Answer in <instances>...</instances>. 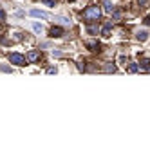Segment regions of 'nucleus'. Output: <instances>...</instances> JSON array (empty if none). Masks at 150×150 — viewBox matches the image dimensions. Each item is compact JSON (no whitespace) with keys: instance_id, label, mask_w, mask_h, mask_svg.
<instances>
[{"instance_id":"39448f33","label":"nucleus","mask_w":150,"mask_h":150,"mask_svg":"<svg viewBox=\"0 0 150 150\" xmlns=\"http://www.w3.org/2000/svg\"><path fill=\"white\" fill-rule=\"evenodd\" d=\"M62 35H63V29H62V27H52V29H51V36H52V38H60Z\"/></svg>"},{"instance_id":"7ed1b4c3","label":"nucleus","mask_w":150,"mask_h":150,"mask_svg":"<svg viewBox=\"0 0 150 150\" xmlns=\"http://www.w3.org/2000/svg\"><path fill=\"white\" fill-rule=\"evenodd\" d=\"M29 15H31V16H35V18H51V13H47V11H40V9H31Z\"/></svg>"},{"instance_id":"5701e85b","label":"nucleus","mask_w":150,"mask_h":150,"mask_svg":"<svg viewBox=\"0 0 150 150\" xmlns=\"http://www.w3.org/2000/svg\"><path fill=\"white\" fill-rule=\"evenodd\" d=\"M143 22H145V25H150V16H147L145 20H143Z\"/></svg>"},{"instance_id":"f8f14e48","label":"nucleus","mask_w":150,"mask_h":150,"mask_svg":"<svg viewBox=\"0 0 150 150\" xmlns=\"http://www.w3.org/2000/svg\"><path fill=\"white\" fill-rule=\"evenodd\" d=\"M138 71H139L138 63H130V65H128V72H138Z\"/></svg>"},{"instance_id":"412c9836","label":"nucleus","mask_w":150,"mask_h":150,"mask_svg":"<svg viewBox=\"0 0 150 150\" xmlns=\"http://www.w3.org/2000/svg\"><path fill=\"white\" fill-rule=\"evenodd\" d=\"M119 16H121V13L116 11V13H114V20H119Z\"/></svg>"},{"instance_id":"0eeeda50","label":"nucleus","mask_w":150,"mask_h":150,"mask_svg":"<svg viewBox=\"0 0 150 150\" xmlns=\"http://www.w3.org/2000/svg\"><path fill=\"white\" fill-rule=\"evenodd\" d=\"M136 38H138L139 42H145V40L148 38V33L147 31H138V33H136Z\"/></svg>"},{"instance_id":"2eb2a0df","label":"nucleus","mask_w":150,"mask_h":150,"mask_svg":"<svg viewBox=\"0 0 150 150\" xmlns=\"http://www.w3.org/2000/svg\"><path fill=\"white\" fill-rule=\"evenodd\" d=\"M0 71H4V72H11V67H7V65H0Z\"/></svg>"},{"instance_id":"6ab92c4d","label":"nucleus","mask_w":150,"mask_h":150,"mask_svg":"<svg viewBox=\"0 0 150 150\" xmlns=\"http://www.w3.org/2000/svg\"><path fill=\"white\" fill-rule=\"evenodd\" d=\"M87 31L91 33V35H94V33H96V27H92V25H91V27H87Z\"/></svg>"},{"instance_id":"423d86ee","label":"nucleus","mask_w":150,"mask_h":150,"mask_svg":"<svg viewBox=\"0 0 150 150\" xmlns=\"http://www.w3.org/2000/svg\"><path fill=\"white\" fill-rule=\"evenodd\" d=\"M110 29H112V20H110V22H107V24H105L103 31H101V35H103V36H110Z\"/></svg>"},{"instance_id":"aec40b11","label":"nucleus","mask_w":150,"mask_h":150,"mask_svg":"<svg viewBox=\"0 0 150 150\" xmlns=\"http://www.w3.org/2000/svg\"><path fill=\"white\" fill-rule=\"evenodd\" d=\"M147 2H148V0H138V4L141 5V7H145V5H147Z\"/></svg>"},{"instance_id":"ddd939ff","label":"nucleus","mask_w":150,"mask_h":150,"mask_svg":"<svg viewBox=\"0 0 150 150\" xmlns=\"http://www.w3.org/2000/svg\"><path fill=\"white\" fill-rule=\"evenodd\" d=\"M42 29H44V27L40 25V24H36V22L33 24V31H35V33H42Z\"/></svg>"},{"instance_id":"b1692460","label":"nucleus","mask_w":150,"mask_h":150,"mask_svg":"<svg viewBox=\"0 0 150 150\" xmlns=\"http://www.w3.org/2000/svg\"><path fill=\"white\" fill-rule=\"evenodd\" d=\"M69 2H74V0H69Z\"/></svg>"},{"instance_id":"20e7f679","label":"nucleus","mask_w":150,"mask_h":150,"mask_svg":"<svg viewBox=\"0 0 150 150\" xmlns=\"http://www.w3.org/2000/svg\"><path fill=\"white\" fill-rule=\"evenodd\" d=\"M40 58V52L38 51H29V52H27V62H36V60Z\"/></svg>"},{"instance_id":"4468645a","label":"nucleus","mask_w":150,"mask_h":150,"mask_svg":"<svg viewBox=\"0 0 150 150\" xmlns=\"http://www.w3.org/2000/svg\"><path fill=\"white\" fill-rule=\"evenodd\" d=\"M2 22H5V11L0 7V24H2Z\"/></svg>"},{"instance_id":"9b49d317","label":"nucleus","mask_w":150,"mask_h":150,"mask_svg":"<svg viewBox=\"0 0 150 150\" xmlns=\"http://www.w3.org/2000/svg\"><path fill=\"white\" fill-rule=\"evenodd\" d=\"M103 69H105L107 72H116V65H114V63H107Z\"/></svg>"},{"instance_id":"f03ea898","label":"nucleus","mask_w":150,"mask_h":150,"mask_svg":"<svg viewBox=\"0 0 150 150\" xmlns=\"http://www.w3.org/2000/svg\"><path fill=\"white\" fill-rule=\"evenodd\" d=\"M9 62H11V63H15V65H20V67H22V65L27 63V58L22 56V54H18V52H11V54H9Z\"/></svg>"},{"instance_id":"a211bd4d","label":"nucleus","mask_w":150,"mask_h":150,"mask_svg":"<svg viewBox=\"0 0 150 150\" xmlns=\"http://www.w3.org/2000/svg\"><path fill=\"white\" fill-rule=\"evenodd\" d=\"M47 72H49V74H56V67H49Z\"/></svg>"},{"instance_id":"4be33fe9","label":"nucleus","mask_w":150,"mask_h":150,"mask_svg":"<svg viewBox=\"0 0 150 150\" xmlns=\"http://www.w3.org/2000/svg\"><path fill=\"white\" fill-rule=\"evenodd\" d=\"M15 40H22V33H16V35H15Z\"/></svg>"},{"instance_id":"9d476101","label":"nucleus","mask_w":150,"mask_h":150,"mask_svg":"<svg viewBox=\"0 0 150 150\" xmlns=\"http://www.w3.org/2000/svg\"><path fill=\"white\" fill-rule=\"evenodd\" d=\"M141 69H145V71H150V60H148V58L141 60Z\"/></svg>"},{"instance_id":"dca6fc26","label":"nucleus","mask_w":150,"mask_h":150,"mask_svg":"<svg viewBox=\"0 0 150 150\" xmlns=\"http://www.w3.org/2000/svg\"><path fill=\"white\" fill-rule=\"evenodd\" d=\"M44 4L49 5V7H52V5H54V0H44Z\"/></svg>"},{"instance_id":"f3484780","label":"nucleus","mask_w":150,"mask_h":150,"mask_svg":"<svg viewBox=\"0 0 150 150\" xmlns=\"http://www.w3.org/2000/svg\"><path fill=\"white\" fill-rule=\"evenodd\" d=\"M58 20H62V22H63V24H71V20H69V18H65V16H60Z\"/></svg>"},{"instance_id":"6e6552de","label":"nucleus","mask_w":150,"mask_h":150,"mask_svg":"<svg viewBox=\"0 0 150 150\" xmlns=\"http://www.w3.org/2000/svg\"><path fill=\"white\" fill-rule=\"evenodd\" d=\"M103 9H105L107 13H112V9H114L112 0H103Z\"/></svg>"},{"instance_id":"f257e3e1","label":"nucleus","mask_w":150,"mask_h":150,"mask_svg":"<svg viewBox=\"0 0 150 150\" xmlns=\"http://www.w3.org/2000/svg\"><path fill=\"white\" fill-rule=\"evenodd\" d=\"M83 18H85V22H98L100 16H101V9L98 7V5H89V7L83 9Z\"/></svg>"},{"instance_id":"1a4fd4ad","label":"nucleus","mask_w":150,"mask_h":150,"mask_svg":"<svg viewBox=\"0 0 150 150\" xmlns=\"http://www.w3.org/2000/svg\"><path fill=\"white\" fill-rule=\"evenodd\" d=\"M87 47L91 51H100V44L98 42H87Z\"/></svg>"}]
</instances>
